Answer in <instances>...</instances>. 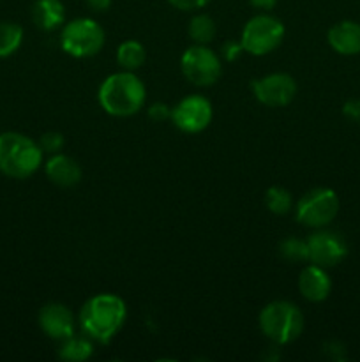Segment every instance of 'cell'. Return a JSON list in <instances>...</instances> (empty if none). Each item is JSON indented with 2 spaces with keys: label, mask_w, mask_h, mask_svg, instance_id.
<instances>
[{
  "label": "cell",
  "mask_w": 360,
  "mask_h": 362,
  "mask_svg": "<svg viewBox=\"0 0 360 362\" xmlns=\"http://www.w3.org/2000/svg\"><path fill=\"white\" fill-rule=\"evenodd\" d=\"M87 2V6L90 7L92 11H95V13H104L106 9H109V6H112V0H85Z\"/></svg>",
  "instance_id": "28"
},
{
  "label": "cell",
  "mask_w": 360,
  "mask_h": 362,
  "mask_svg": "<svg viewBox=\"0 0 360 362\" xmlns=\"http://www.w3.org/2000/svg\"><path fill=\"white\" fill-rule=\"evenodd\" d=\"M265 204H267L270 212H274L277 216H284L292 211L293 200L288 189H284L281 186H272L265 193Z\"/></svg>",
  "instance_id": "21"
},
{
  "label": "cell",
  "mask_w": 360,
  "mask_h": 362,
  "mask_svg": "<svg viewBox=\"0 0 360 362\" xmlns=\"http://www.w3.org/2000/svg\"><path fill=\"white\" fill-rule=\"evenodd\" d=\"M249 4L260 11H272L275 4H277V0H249Z\"/></svg>",
  "instance_id": "29"
},
{
  "label": "cell",
  "mask_w": 360,
  "mask_h": 362,
  "mask_svg": "<svg viewBox=\"0 0 360 362\" xmlns=\"http://www.w3.org/2000/svg\"><path fill=\"white\" fill-rule=\"evenodd\" d=\"M244 53L242 42L235 41V39H228V41L222 42L221 46V57L226 60V62H233V60L239 59Z\"/></svg>",
  "instance_id": "24"
},
{
  "label": "cell",
  "mask_w": 360,
  "mask_h": 362,
  "mask_svg": "<svg viewBox=\"0 0 360 362\" xmlns=\"http://www.w3.org/2000/svg\"><path fill=\"white\" fill-rule=\"evenodd\" d=\"M23 42V28L14 21H0V59L14 55Z\"/></svg>",
  "instance_id": "19"
},
{
  "label": "cell",
  "mask_w": 360,
  "mask_h": 362,
  "mask_svg": "<svg viewBox=\"0 0 360 362\" xmlns=\"http://www.w3.org/2000/svg\"><path fill=\"white\" fill-rule=\"evenodd\" d=\"M299 290L309 303H323L332 292V279L327 269L320 265H307L299 276Z\"/></svg>",
  "instance_id": "13"
},
{
  "label": "cell",
  "mask_w": 360,
  "mask_h": 362,
  "mask_svg": "<svg viewBox=\"0 0 360 362\" xmlns=\"http://www.w3.org/2000/svg\"><path fill=\"white\" fill-rule=\"evenodd\" d=\"M127 308L122 297L115 293H99L81 306L80 327L85 336L97 343H108L124 327Z\"/></svg>",
  "instance_id": "1"
},
{
  "label": "cell",
  "mask_w": 360,
  "mask_h": 362,
  "mask_svg": "<svg viewBox=\"0 0 360 362\" xmlns=\"http://www.w3.org/2000/svg\"><path fill=\"white\" fill-rule=\"evenodd\" d=\"M254 98L268 108L288 106L296 95V81L288 73H270L251 83Z\"/></svg>",
  "instance_id": "11"
},
{
  "label": "cell",
  "mask_w": 360,
  "mask_h": 362,
  "mask_svg": "<svg viewBox=\"0 0 360 362\" xmlns=\"http://www.w3.org/2000/svg\"><path fill=\"white\" fill-rule=\"evenodd\" d=\"M175 9L180 11H196L207 6L210 0H168Z\"/></svg>",
  "instance_id": "27"
},
{
  "label": "cell",
  "mask_w": 360,
  "mask_h": 362,
  "mask_svg": "<svg viewBox=\"0 0 360 362\" xmlns=\"http://www.w3.org/2000/svg\"><path fill=\"white\" fill-rule=\"evenodd\" d=\"M148 117H150L152 120H155V122H162V120L172 117V108H169L166 103H152V105L148 106Z\"/></svg>",
  "instance_id": "25"
},
{
  "label": "cell",
  "mask_w": 360,
  "mask_h": 362,
  "mask_svg": "<svg viewBox=\"0 0 360 362\" xmlns=\"http://www.w3.org/2000/svg\"><path fill=\"white\" fill-rule=\"evenodd\" d=\"M327 41L335 53L344 57L359 55L360 53V23L344 20L335 23L328 30Z\"/></svg>",
  "instance_id": "14"
},
{
  "label": "cell",
  "mask_w": 360,
  "mask_h": 362,
  "mask_svg": "<svg viewBox=\"0 0 360 362\" xmlns=\"http://www.w3.org/2000/svg\"><path fill=\"white\" fill-rule=\"evenodd\" d=\"M39 327L48 338L55 341H64V339L74 336V317L67 306L60 303H48L39 311Z\"/></svg>",
  "instance_id": "12"
},
{
  "label": "cell",
  "mask_w": 360,
  "mask_h": 362,
  "mask_svg": "<svg viewBox=\"0 0 360 362\" xmlns=\"http://www.w3.org/2000/svg\"><path fill=\"white\" fill-rule=\"evenodd\" d=\"M147 60V49L140 41L127 39L116 48V64L124 71H138Z\"/></svg>",
  "instance_id": "17"
},
{
  "label": "cell",
  "mask_w": 360,
  "mask_h": 362,
  "mask_svg": "<svg viewBox=\"0 0 360 362\" xmlns=\"http://www.w3.org/2000/svg\"><path fill=\"white\" fill-rule=\"evenodd\" d=\"M214 117L212 103L201 94L187 95L172 108V122L184 133H201L207 129Z\"/></svg>",
  "instance_id": "9"
},
{
  "label": "cell",
  "mask_w": 360,
  "mask_h": 362,
  "mask_svg": "<svg viewBox=\"0 0 360 362\" xmlns=\"http://www.w3.org/2000/svg\"><path fill=\"white\" fill-rule=\"evenodd\" d=\"M94 354V343L88 336H71V338L60 341L59 346V357L62 361L69 362H83L88 361Z\"/></svg>",
  "instance_id": "18"
},
{
  "label": "cell",
  "mask_w": 360,
  "mask_h": 362,
  "mask_svg": "<svg viewBox=\"0 0 360 362\" xmlns=\"http://www.w3.org/2000/svg\"><path fill=\"white\" fill-rule=\"evenodd\" d=\"M286 28L279 18L272 14H256L242 28L240 42L244 52L254 57H263L281 46Z\"/></svg>",
  "instance_id": "6"
},
{
  "label": "cell",
  "mask_w": 360,
  "mask_h": 362,
  "mask_svg": "<svg viewBox=\"0 0 360 362\" xmlns=\"http://www.w3.org/2000/svg\"><path fill=\"white\" fill-rule=\"evenodd\" d=\"M44 172L48 179L60 187H73L81 180V166L78 165L76 159L62 152L53 154L46 161Z\"/></svg>",
  "instance_id": "15"
},
{
  "label": "cell",
  "mask_w": 360,
  "mask_h": 362,
  "mask_svg": "<svg viewBox=\"0 0 360 362\" xmlns=\"http://www.w3.org/2000/svg\"><path fill=\"white\" fill-rule=\"evenodd\" d=\"M189 37L193 39L194 45H208L210 41H214L215 37V28L214 20H212L208 14H194L189 21Z\"/></svg>",
  "instance_id": "20"
},
{
  "label": "cell",
  "mask_w": 360,
  "mask_h": 362,
  "mask_svg": "<svg viewBox=\"0 0 360 362\" xmlns=\"http://www.w3.org/2000/svg\"><path fill=\"white\" fill-rule=\"evenodd\" d=\"M260 329L265 338L275 345H288L300 338L304 331V315L289 300H274L261 310Z\"/></svg>",
  "instance_id": "4"
},
{
  "label": "cell",
  "mask_w": 360,
  "mask_h": 362,
  "mask_svg": "<svg viewBox=\"0 0 360 362\" xmlns=\"http://www.w3.org/2000/svg\"><path fill=\"white\" fill-rule=\"evenodd\" d=\"M106 41L104 30L92 18H76L62 27L60 46L74 59H88L97 55Z\"/></svg>",
  "instance_id": "5"
},
{
  "label": "cell",
  "mask_w": 360,
  "mask_h": 362,
  "mask_svg": "<svg viewBox=\"0 0 360 362\" xmlns=\"http://www.w3.org/2000/svg\"><path fill=\"white\" fill-rule=\"evenodd\" d=\"M279 255L286 262L299 264V262H309L307 253V240L296 239V237H286L279 243Z\"/></svg>",
  "instance_id": "22"
},
{
  "label": "cell",
  "mask_w": 360,
  "mask_h": 362,
  "mask_svg": "<svg viewBox=\"0 0 360 362\" xmlns=\"http://www.w3.org/2000/svg\"><path fill=\"white\" fill-rule=\"evenodd\" d=\"M30 14L35 27L44 32L56 30L66 21V7L62 0H35Z\"/></svg>",
  "instance_id": "16"
},
{
  "label": "cell",
  "mask_w": 360,
  "mask_h": 362,
  "mask_svg": "<svg viewBox=\"0 0 360 362\" xmlns=\"http://www.w3.org/2000/svg\"><path fill=\"white\" fill-rule=\"evenodd\" d=\"M37 144L44 154L53 156L62 152L64 145H66V140H64V136L59 133V131H48V133H44L41 138H39Z\"/></svg>",
  "instance_id": "23"
},
{
  "label": "cell",
  "mask_w": 360,
  "mask_h": 362,
  "mask_svg": "<svg viewBox=\"0 0 360 362\" xmlns=\"http://www.w3.org/2000/svg\"><path fill=\"white\" fill-rule=\"evenodd\" d=\"M309 262L323 269H332L341 264L348 255V244L344 237L332 230L318 228V232L307 237Z\"/></svg>",
  "instance_id": "10"
},
{
  "label": "cell",
  "mask_w": 360,
  "mask_h": 362,
  "mask_svg": "<svg viewBox=\"0 0 360 362\" xmlns=\"http://www.w3.org/2000/svg\"><path fill=\"white\" fill-rule=\"evenodd\" d=\"M101 108L113 117H131L147 101V88L133 71H119L104 78L97 92Z\"/></svg>",
  "instance_id": "2"
},
{
  "label": "cell",
  "mask_w": 360,
  "mask_h": 362,
  "mask_svg": "<svg viewBox=\"0 0 360 362\" xmlns=\"http://www.w3.org/2000/svg\"><path fill=\"white\" fill-rule=\"evenodd\" d=\"M342 113H344V117L348 120L360 124V99H349V101H346L344 106H342Z\"/></svg>",
  "instance_id": "26"
},
{
  "label": "cell",
  "mask_w": 360,
  "mask_h": 362,
  "mask_svg": "<svg viewBox=\"0 0 360 362\" xmlns=\"http://www.w3.org/2000/svg\"><path fill=\"white\" fill-rule=\"evenodd\" d=\"M339 197L330 187H314L296 202V221L309 228H325L339 214Z\"/></svg>",
  "instance_id": "7"
},
{
  "label": "cell",
  "mask_w": 360,
  "mask_h": 362,
  "mask_svg": "<svg viewBox=\"0 0 360 362\" xmlns=\"http://www.w3.org/2000/svg\"><path fill=\"white\" fill-rule=\"evenodd\" d=\"M42 156L44 152L32 138L14 131L0 134V172L4 175L18 180L28 179L42 165Z\"/></svg>",
  "instance_id": "3"
},
{
  "label": "cell",
  "mask_w": 360,
  "mask_h": 362,
  "mask_svg": "<svg viewBox=\"0 0 360 362\" xmlns=\"http://www.w3.org/2000/svg\"><path fill=\"white\" fill-rule=\"evenodd\" d=\"M180 71L196 87H210L222 73L221 57L207 45H193L180 57Z\"/></svg>",
  "instance_id": "8"
}]
</instances>
